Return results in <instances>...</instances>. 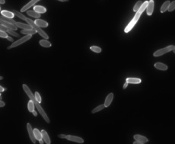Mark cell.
<instances>
[{
  "label": "cell",
  "mask_w": 175,
  "mask_h": 144,
  "mask_svg": "<svg viewBox=\"0 0 175 144\" xmlns=\"http://www.w3.org/2000/svg\"><path fill=\"white\" fill-rule=\"evenodd\" d=\"M142 4H143V3H142V1H138V2L136 3V5H134V7H133V11L136 13V12L140 9V8L142 7Z\"/></svg>",
  "instance_id": "obj_25"
},
{
  "label": "cell",
  "mask_w": 175,
  "mask_h": 144,
  "mask_svg": "<svg viewBox=\"0 0 175 144\" xmlns=\"http://www.w3.org/2000/svg\"><path fill=\"white\" fill-rule=\"evenodd\" d=\"M21 33L24 34H27V35H32V34L37 33V31L33 28L32 30H22L21 31Z\"/></svg>",
  "instance_id": "obj_26"
},
{
  "label": "cell",
  "mask_w": 175,
  "mask_h": 144,
  "mask_svg": "<svg viewBox=\"0 0 175 144\" xmlns=\"http://www.w3.org/2000/svg\"><path fill=\"white\" fill-rule=\"evenodd\" d=\"M1 21H4V22H9L11 24H15L17 22H15V20L13 18H6V17H4V16H1Z\"/></svg>",
  "instance_id": "obj_24"
},
{
  "label": "cell",
  "mask_w": 175,
  "mask_h": 144,
  "mask_svg": "<svg viewBox=\"0 0 175 144\" xmlns=\"http://www.w3.org/2000/svg\"><path fill=\"white\" fill-rule=\"evenodd\" d=\"M5 0H0V3H1L2 5L5 4Z\"/></svg>",
  "instance_id": "obj_42"
},
{
  "label": "cell",
  "mask_w": 175,
  "mask_h": 144,
  "mask_svg": "<svg viewBox=\"0 0 175 144\" xmlns=\"http://www.w3.org/2000/svg\"><path fill=\"white\" fill-rule=\"evenodd\" d=\"M174 49H175V46H174Z\"/></svg>",
  "instance_id": "obj_45"
},
{
  "label": "cell",
  "mask_w": 175,
  "mask_h": 144,
  "mask_svg": "<svg viewBox=\"0 0 175 144\" xmlns=\"http://www.w3.org/2000/svg\"><path fill=\"white\" fill-rule=\"evenodd\" d=\"M133 144H144V143H141V142H139V141H134Z\"/></svg>",
  "instance_id": "obj_37"
},
{
  "label": "cell",
  "mask_w": 175,
  "mask_h": 144,
  "mask_svg": "<svg viewBox=\"0 0 175 144\" xmlns=\"http://www.w3.org/2000/svg\"><path fill=\"white\" fill-rule=\"evenodd\" d=\"M27 15H28L29 16L31 17H33V18H40V14L37 13V12H35L34 10H28L27 12Z\"/></svg>",
  "instance_id": "obj_20"
},
{
  "label": "cell",
  "mask_w": 175,
  "mask_h": 144,
  "mask_svg": "<svg viewBox=\"0 0 175 144\" xmlns=\"http://www.w3.org/2000/svg\"><path fill=\"white\" fill-rule=\"evenodd\" d=\"M90 50L94 53H100L101 52V48L97 46H92L90 47Z\"/></svg>",
  "instance_id": "obj_27"
},
{
  "label": "cell",
  "mask_w": 175,
  "mask_h": 144,
  "mask_svg": "<svg viewBox=\"0 0 175 144\" xmlns=\"http://www.w3.org/2000/svg\"><path fill=\"white\" fill-rule=\"evenodd\" d=\"M27 132L29 133V136H30V139L32 141L33 143H36V138H35L34 134V130L32 129V127L30 123H27Z\"/></svg>",
  "instance_id": "obj_7"
},
{
  "label": "cell",
  "mask_w": 175,
  "mask_h": 144,
  "mask_svg": "<svg viewBox=\"0 0 175 144\" xmlns=\"http://www.w3.org/2000/svg\"><path fill=\"white\" fill-rule=\"evenodd\" d=\"M128 84H129V83H128V82H125V83H124V85H123V89H125L126 88H127V87Z\"/></svg>",
  "instance_id": "obj_36"
},
{
  "label": "cell",
  "mask_w": 175,
  "mask_h": 144,
  "mask_svg": "<svg viewBox=\"0 0 175 144\" xmlns=\"http://www.w3.org/2000/svg\"><path fill=\"white\" fill-rule=\"evenodd\" d=\"M58 137H59V138H61V139H66V135H65V134H59Z\"/></svg>",
  "instance_id": "obj_34"
},
{
  "label": "cell",
  "mask_w": 175,
  "mask_h": 144,
  "mask_svg": "<svg viewBox=\"0 0 175 144\" xmlns=\"http://www.w3.org/2000/svg\"><path fill=\"white\" fill-rule=\"evenodd\" d=\"M34 22L40 27H47L49 25V24L46 22V21H44V20H42V19H39V18L35 20Z\"/></svg>",
  "instance_id": "obj_13"
},
{
  "label": "cell",
  "mask_w": 175,
  "mask_h": 144,
  "mask_svg": "<svg viewBox=\"0 0 175 144\" xmlns=\"http://www.w3.org/2000/svg\"><path fill=\"white\" fill-rule=\"evenodd\" d=\"M5 105V102H4V101H2L1 100V101H0V106H1V107H4Z\"/></svg>",
  "instance_id": "obj_35"
},
{
  "label": "cell",
  "mask_w": 175,
  "mask_h": 144,
  "mask_svg": "<svg viewBox=\"0 0 175 144\" xmlns=\"http://www.w3.org/2000/svg\"><path fill=\"white\" fill-rule=\"evenodd\" d=\"M154 66H155L157 70H163V71H164V70H167V69H168V66H167V65H165V64H164V63H155V65H154Z\"/></svg>",
  "instance_id": "obj_19"
},
{
  "label": "cell",
  "mask_w": 175,
  "mask_h": 144,
  "mask_svg": "<svg viewBox=\"0 0 175 144\" xmlns=\"http://www.w3.org/2000/svg\"><path fill=\"white\" fill-rule=\"evenodd\" d=\"M5 90V88H3L2 86H0V91H1V92H4Z\"/></svg>",
  "instance_id": "obj_39"
},
{
  "label": "cell",
  "mask_w": 175,
  "mask_h": 144,
  "mask_svg": "<svg viewBox=\"0 0 175 144\" xmlns=\"http://www.w3.org/2000/svg\"><path fill=\"white\" fill-rule=\"evenodd\" d=\"M1 24H2V25H4L5 27H8V28H9V29L14 30V31H16V30L18 29V27H17L15 24H11V23H9V22H4V21H1Z\"/></svg>",
  "instance_id": "obj_14"
},
{
  "label": "cell",
  "mask_w": 175,
  "mask_h": 144,
  "mask_svg": "<svg viewBox=\"0 0 175 144\" xmlns=\"http://www.w3.org/2000/svg\"><path fill=\"white\" fill-rule=\"evenodd\" d=\"M171 2L169 1H166L165 2L163 3V5H162V7H161V13H164L167 10H168V8H169V5H170Z\"/></svg>",
  "instance_id": "obj_21"
},
{
  "label": "cell",
  "mask_w": 175,
  "mask_h": 144,
  "mask_svg": "<svg viewBox=\"0 0 175 144\" xmlns=\"http://www.w3.org/2000/svg\"><path fill=\"white\" fill-rule=\"evenodd\" d=\"M174 46L173 45H170V46H167L164 48H162V49H160L157 51H155V53H154V57H160V56H162V55L167 53H168L171 50H173L174 49Z\"/></svg>",
  "instance_id": "obj_5"
},
{
  "label": "cell",
  "mask_w": 175,
  "mask_h": 144,
  "mask_svg": "<svg viewBox=\"0 0 175 144\" xmlns=\"http://www.w3.org/2000/svg\"><path fill=\"white\" fill-rule=\"evenodd\" d=\"M32 114H34V117H37V111H34L32 112Z\"/></svg>",
  "instance_id": "obj_40"
},
{
  "label": "cell",
  "mask_w": 175,
  "mask_h": 144,
  "mask_svg": "<svg viewBox=\"0 0 175 144\" xmlns=\"http://www.w3.org/2000/svg\"><path fill=\"white\" fill-rule=\"evenodd\" d=\"M34 136H35V138H36V140H40L43 139V138H42L41 131H40L38 129H37V128L34 129Z\"/></svg>",
  "instance_id": "obj_23"
},
{
  "label": "cell",
  "mask_w": 175,
  "mask_h": 144,
  "mask_svg": "<svg viewBox=\"0 0 175 144\" xmlns=\"http://www.w3.org/2000/svg\"><path fill=\"white\" fill-rule=\"evenodd\" d=\"M22 87H23V89H24V91L25 92V93H26V94L27 95V96H28V97H29V98H30V99H31L34 103L35 107L37 108L38 112L40 114V115L42 116V118H43L45 120V121H46L47 123H49L50 122V119H49L48 116L47 115V114H46L45 111H44V109L42 108V107L40 106V103L37 101V100L36 99V98H35V96L33 95L32 92L31 91V89L28 88V86H27V85H25V84H23Z\"/></svg>",
  "instance_id": "obj_1"
},
{
  "label": "cell",
  "mask_w": 175,
  "mask_h": 144,
  "mask_svg": "<svg viewBox=\"0 0 175 144\" xmlns=\"http://www.w3.org/2000/svg\"><path fill=\"white\" fill-rule=\"evenodd\" d=\"M44 140L42 139V140H39V143H40V144H44Z\"/></svg>",
  "instance_id": "obj_41"
},
{
  "label": "cell",
  "mask_w": 175,
  "mask_h": 144,
  "mask_svg": "<svg viewBox=\"0 0 175 144\" xmlns=\"http://www.w3.org/2000/svg\"><path fill=\"white\" fill-rule=\"evenodd\" d=\"M7 40H9V41H11V42H15V41H14V40H13V38H12V37H9L8 38H7Z\"/></svg>",
  "instance_id": "obj_38"
},
{
  "label": "cell",
  "mask_w": 175,
  "mask_h": 144,
  "mask_svg": "<svg viewBox=\"0 0 175 144\" xmlns=\"http://www.w3.org/2000/svg\"><path fill=\"white\" fill-rule=\"evenodd\" d=\"M126 82L129 84H139L142 82V79L139 78H127L126 79Z\"/></svg>",
  "instance_id": "obj_16"
},
{
  "label": "cell",
  "mask_w": 175,
  "mask_h": 144,
  "mask_svg": "<svg viewBox=\"0 0 175 144\" xmlns=\"http://www.w3.org/2000/svg\"><path fill=\"white\" fill-rule=\"evenodd\" d=\"M154 6H155V2H154V0H150L146 9V13L148 15L150 16L152 15V13L154 12Z\"/></svg>",
  "instance_id": "obj_8"
},
{
  "label": "cell",
  "mask_w": 175,
  "mask_h": 144,
  "mask_svg": "<svg viewBox=\"0 0 175 144\" xmlns=\"http://www.w3.org/2000/svg\"><path fill=\"white\" fill-rule=\"evenodd\" d=\"M173 52H174V53H175V49H174H174H173Z\"/></svg>",
  "instance_id": "obj_44"
},
{
  "label": "cell",
  "mask_w": 175,
  "mask_h": 144,
  "mask_svg": "<svg viewBox=\"0 0 175 144\" xmlns=\"http://www.w3.org/2000/svg\"><path fill=\"white\" fill-rule=\"evenodd\" d=\"M40 46L44 47H47V48H49L52 46L51 43L50 42L49 40H46V39H43V40H40Z\"/></svg>",
  "instance_id": "obj_22"
},
{
  "label": "cell",
  "mask_w": 175,
  "mask_h": 144,
  "mask_svg": "<svg viewBox=\"0 0 175 144\" xmlns=\"http://www.w3.org/2000/svg\"><path fill=\"white\" fill-rule=\"evenodd\" d=\"M15 25L18 27H20V28H22L23 30H32V27L28 24H24V23H22V22H16Z\"/></svg>",
  "instance_id": "obj_12"
},
{
  "label": "cell",
  "mask_w": 175,
  "mask_h": 144,
  "mask_svg": "<svg viewBox=\"0 0 175 144\" xmlns=\"http://www.w3.org/2000/svg\"><path fill=\"white\" fill-rule=\"evenodd\" d=\"M57 1L62 2H68V0H57Z\"/></svg>",
  "instance_id": "obj_43"
},
{
  "label": "cell",
  "mask_w": 175,
  "mask_h": 144,
  "mask_svg": "<svg viewBox=\"0 0 175 144\" xmlns=\"http://www.w3.org/2000/svg\"><path fill=\"white\" fill-rule=\"evenodd\" d=\"M1 14H2V16L6 17V18H13L15 15L14 12H10V11H7V10H2L1 12Z\"/></svg>",
  "instance_id": "obj_18"
},
{
  "label": "cell",
  "mask_w": 175,
  "mask_h": 144,
  "mask_svg": "<svg viewBox=\"0 0 175 144\" xmlns=\"http://www.w3.org/2000/svg\"><path fill=\"white\" fill-rule=\"evenodd\" d=\"M34 107H35L34 103L31 100V101L28 102V105H27V108H28V111L32 113V112L34 111Z\"/></svg>",
  "instance_id": "obj_28"
},
{
  "label": "cell",
  "mask_w": 175,
  "mask_h": 144,
  "mask_svg": "<svg viewBox=\"0 0 175 144\" xmlns=\"http://www.w3.org/2000/svg\"><path fill=\"white\" fill-rule=\"evenodd\" d=\"M34 10L39 14H44L47 12V9L42 5H36L34 7Z\"/></svg>",
  "instance_id": "obj_17"
},
{
  "label": "cell",
  "mask_w": 175,
  "mask_h": 144,
  "mask_svg": "<svg viewBox=\"0 0 175 144\" xmlns=\"http://www.w3.org/2000/svg\"><path fill=\"white\" fill-rule=\"evenodd\" d=\"M41 133H42V138L44 140V143L46 144H50L51 143V140L50 139V136H49L48 133H47L46 130H41Z\"/></svg>",
  "instance_id": "obj_11"
},
{
  "label": "cell",
  "mask_w": 175,
  "mask_h": 144,
  "mask_svg": "<svg viewBox=\"0 0 175 144\" xmlns=\"http://www.w3.org/2000/svg\"><path fill=\"white\" fill-rule=\"evenodd\" d=\"M148 5H149V2L145 1V2H143L142 7L140 8V9L136 13V15H135V16L133 17V18L131 20V22L128 24V25H127V27H126V28H125V30H124V31H125L126 33L129 32L132 28H133V27L135 26V24H136V22H138V20L139 19L140 16L142 15V14L143 13V12L147 9V6H148Z\"/></svg>",
  "instance_id": "obj_2"
},
{
  "label": "cell",
  "mask_w": 175,
  "mask_h": 144,
  "mask_svg": "<svg viewBox=\"0 0 175 144\" xmlns=\"http://www.w3.org/2000/svg\"><path fill=\"white\" fill-rule=\"evenodd\" d=\"M26 22H27V23L28 24H30L31 27H32V28H34L35 31H36L41 36V37H44V39H46V40H47L48 38H49V36L47 35V33H45L44 31V30H42L40 27H39V26H37L36 24H35V22H33V21L31 20V19H30V18H27V19H26Z\"/></svg>",
  "instance_id": "obj_3"
},
{
  "label": "cell",
  "mask_w": 175,
  "mask_h": 144,
  "mask_svg": "<svg viewBox=\"0 0 175 144\" xmlns=\"http://www.w3.org/2000/svg\"><path fill=\"white\" fill-rule=\"evenodd\" d=\"M0 37L2 38H8L9 37L8 34H7V32L3 31H1V32H0Z\"/></svg>",
  "instance_id": "obj_33"
},
{
  "label": "cell",
  "mask_w": 175,
  "mask_h": 144,
  "mask_svg": "<svg viewBox=\"0 0 175 144\" xmlns=\"http://www.w3.org/2000/svg\"><path fill=\"white\" fill-rule=\"evenodd\" d=\"M13 12L15 13V15L17 16V17H18L19 18H21V19H22V20H24V21H26V19H27V18L23 15V14H22V13H20L19 12H18V11H16V10H13Z\"/></svg>",
  "instance_id": "obj_29"
},
{
  "label": "cell",
  "mask_w": 175,
  "mask_h": 144,
  "mask_svg": "<svg viewBox=\"0 0 175 144\" xmlns=\"http://www.w3.org/2000/svg\"><path fill=\"white\" fill-rule=\"evenodd\" d=\"M66 139L69 140V141H72V142L79 143H84V140L82 138L79 137V136H72V135H66Z\"/></svg>",
  "instance_id": "obj_6"
},
{
  "label": "cell",
  "mask_w": 175,
  "mask_h": 144,
  "mask_svg": "<svg viewBox=\"0 0 175 144\" xmlns=\"http://www.w3.org/2000/svg\"><path fill=\"white\" fill-rule=\"evenodd\" d=\"M114 99V93H110L108 94V95L107 96V98L106 99H105V101H104V106L105 108H107V107H109L110 105V104L112 103V101H113Z\"/></svg>",
  "instance_id": "obj_10"
},
{
  "label": "cell",
  "mask_w": 175,
  "mask_h": 144,
  "mask_svg": "<svg viewBox=\"0 0 175 144\" xmlns=\"http://www.w3.org/2000/svg\"><path fill=\"white\" fill-rule=\"evenodd\" d=\"M175 9V1H173L172 2H171L170 5H169V8H168V12H172Z\"/></svg>",
  "instance_id": "obj_31"
},
{
  "label": "cell",
  "mask_w": 175,
  "mask_h": 144,
  "mask_svg": "<svg viewBox=\"0 0 175 144\" xmlns=\"http://www.w3.org/2000/svg\"><path fill=\"white\" fill-rule=\"evenodd\" d=\"M104 108H105L104 105H99V106L96 107L94 109H93V110H92V114H95V113L98 112V111H101V110H103Z\"/></svg>",
  "instance_id": "obj_30"
},
{
  "label": "cell",
  "mask_w": 175,
  "mask_h": 144,
  "mask_svg": "<svg viewBox=\"0 0 175 144\" xmlns=\"http://www.w3.org/2000/svg\"><path fill=\"white\" fill-rule=\"evenodd\" d=\"M133 138L136 141H139V142H141V143H146V142L149 141V140L147 139V137H145L144 136H142V135H139V134L134 135Z\"/></svg>",
  "instance_id": "obj_15"
},
{
  "label": "cell",
  "mask_w": 175,
  "mask_h": 144,
  "mask_svg": "<svg viewBox=\"0 0 175 144\" xmlns=\"http://www.w3.org/2000/svg\"><path fill=\"white\" fill-rule=\"evenodd\" d=\"M31 37H32L31 35L24 36V37H23L22 38H21V39L18 40L17 41H15V42H13L12 45H10V46H9L8 47H7V49L10 50V49H12V48H13V47H18V46H19V45H21V44H22L27 42V41L29 40Z\"/></svg>",
  "instance_id": "obj_4"
},
{
  "label": "cell",
  "mask_w": 175,
  "mask_h": 144,
  "mask_svg": "<svg viewBox=\"0 0 175 144\" xmlns=\"http://www.w3.org/2000/svg\"><path fill=\"white\" fill-rule=\"evenodd\" d=\"M39 1H40V0H31V2H29L27 4H26V5L23 7V8L21 9V12H26V11H28V9L31 8V6L34 5L35 4H36L37 2H38Z\"/></svg>",
  "instance_id": "obj_9"
},
{
  "label": "cell",
  "mask_w": 175,
  "mask_h": 144,
  "mask_svg": "<svg viewBox=\"0 0 175 144\" xmlns=\"http://www.w3.org/2000/svg\"><path fill=\"white\" fill-rule=\"evenodd\" d=\"M34 96H35V98H36V99L37 100V101H38L39 103H40L41 101H42V99H41V97H40V95L39 92H35V93H34Z\"/></svg>",
  "instance_id": "obj_32"
}]
</instances>
